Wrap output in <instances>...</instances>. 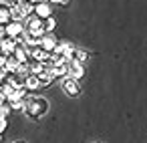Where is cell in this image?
Returning a JSON list of instances; mask_svg holds the SVG:
<instances>
[{
    "instance_id": "cell-1",
    "label": "cell",
    "mask_w": 147,
    "mask_h": 143,
    "mask_svg": "<svg viewBox=\"0 0 147 143\" xmlns=\"http://www.w3.org/2000/svg\"><path fill=\"white\" fill-rule=\"evenodd\" d=\"M22 113H24L28 119L38 121L40 117H45V115L49 113V101H47L45 97H30V99L26 101Z\"/></svg>"
},
{
    "instance_id": "cell-2",
    "label": "cell",
    "mask_w": 147,
    "mask_h": 143,
    "mask_svg": "<svg viewBox=\"0 0 147 143\" xmlns=\"http://www.w3.org/2000/svg\"><path fill=\"white\" fill-rule=\"evenodd\" d=\"M4 32H6V36H12V38H16V42L20 40H24V24L22 22H16V20H10L8 24H4Z\"/></svg>"
},
{
    "instance_id": "cell-3",
    "label": "cell",
    "mask_w": 147,
    "mask_h": 143,
    "mask_svg": "<svg viewBox=\"0 0 147 143\" xmlns=\"http://www.w3.org/2000/svg\"><path fill=\"white\" fill-rule=\"evenodd\" d=\"M63 91H65L69 97H79V95H81V85H79V81H77V79L67 77V79H65V83H63Z\"/></svg>"
},
{
    "instance_id": "cell-4",
    "label": "cell",
    "mask_w": 147,
    "mask_h": 143,
    "mask_svg": "<svg viewBox=\"0 0 147 143\" xmlns=\"http://www.w3.org/2000/svg\"><path fill=\"white\" fill-rule=\"evenodd\" d=\"M67 61H77V63H87L89 61V53L87 51H83V49H75V47H71L69 51H67Z\"/></svg>"
},
{
    "instance_id": "cell-5",
    "label": "cell",
    "mask_w": 147,
    "mask_h": 143,
    "mask_svg": "<svg viewBox=\"0 0 147 143\" xmlns=\"http://www.w3.org/2000/svg\"><path fill=\"white\" fill-rule=\"evenodd\" d=\"M69 63V77L71 79H83V75H85V67H83V63H77V61H67Z\"/></svg>"
},
{
    "instance_id": "cell-6",
    "label": "cell",
    "mask_w": 147,
    "mask_h": 143,
    "mask_svg": "<svg viewBox=\"0 0 147 143\" xmlns=\"http://www.w3.org/2000/svg\"><path fill=\"white\" fill-rule=\"evenodd\" d=\"M40 49H45L47 53H53L57 49V38L51 32H45V36L40 38Z\"/></svg>"
},
{
    "instance_id": "cell-7",
    "label": "cell",
    "mask_w": 147,
    "mask_h": 143,
    "mask_svg": "<svg viewBox=\"0 0 147 143\" xmlns=\"http://www.w3.org/2000/svg\"><path fill=\"white\" fill-rule=\"evenodd\" d=\"M30 59L38 61V63H53V61H51V53H47V51H45V49H40V47L32 49V55H30Z\"/></svg>"
},
{
    "instance_id": "cell-8",
    "label": "cell",
    "mask_w": 147,
    "mask_h": 143,
    "mask_svg": "<svg viewBox=\"0 0 147 143\" xmlns=\"http://www.w3.org/2000/svg\"><path fill=\"white\" fill-rule=\"evenodd\" d=\"M14 45H16V38H12V36H4L2 40H0V53L6 57L8 53L14 51Z\"/></svg>"
},
{
    "instance_id": "cell-9",
    "label": "cell",
    "mask_w": 147,
    "mask_h": 143,
    "mask_svg": "<svg viewBox=\"0 0 147 143\" xmlns=\"http://www.w3.org/2000/svg\"><path fill=\"white\" fill-rule=\"evenodd\" d=\"M34 14L38 16V18H49V16H53V8L47 4V2H40V4H36L34 6Z\"/></svg>"
},
{
    "instance_id": "cell-10",
    "label": "cell",
    "mask_w": 147,
    "mask_h": 143,
    "mask_svg": "<svg viewBox=\"0 0 147 143\" xmlns=\"http://www.w3.org/2000/svg\"><path fill=\"white\" fill-rule=\"evenodd\" d=\"M18 65H20V61L16 59V55H14V53H8V55L4 57V67H6V71H8V73H14Z\"/></svg>"
},
{
    "instance_id": "cell-11",
    "label": "cell",
    "mask_w": 147,
    "mask_h": 143,
    "mask_svg": "<svg viewBox=\"0 0 147 143\" xmlns=\"http://www.w3.org/2000/svg\"><path fill=\"white\" fill-rule=\"evenodd\" d=\"M69 73V63H59V65H53V75L55 77H65Z\"/></svg>"
},
{
    "instance_id": "cell-12",
    "label": "cell",
    "mask_w": 147,
    "mask_h": 143,
    "mask_svg": "<svg viewBox=\"0 0 147 143\" xmlns=\"http://www.w3.org/2000/svg\"><path fill=\"white\" fill-rule=\"evenodd\" d=\"M24 87L28 89V91H34V89H38V77L36 75H26V79H24Z\"/></svg>"
},
{
    "instance_id": "cell-13",
    "label": "cell",
    "mask_w": 147,
    "mask_h": 143,
    "mask_svg": "<svg viewBox=\"0 0 147 143\" xmlns=\"http://www.w3.org/2000/svg\"><path fill=\"white\" fill-rule=\"evenodd\" d=\"M55 28H57V18L55 16H49V18L42 20V30L45 32H53Z\"/></svg>"
},
{
    "instance_id": "cell-14",
    "label": "cell",
    "mask_w": 147,
    "mask_h": 143,
    "mask_svg": "<svg viewBox=\"0 0 147 143\" xmlns=\"http://www.w3.org/2000/svg\"><path fill=\"white\" fill-rule=\"evenodd\" d=\"M8 22H10V8L2 4V6H0V24L4 26V24H8Z\"/></svg>"
},
{
    "instance_id": "cell-15",
    "label": "cell",
    "mask_w": 147,
    "mask_h": 143,
    "mask_svg": "<svg viewBox=\"0 0 147 143\" xmlns=\"http://www.w3.org/2000/svg\"><path fill=\"white\" fill-rule=\"evenodd\" d=\"M10 20H16V22H22V20H24V14L20 12L18 6H12V8H10Z\"/></svg>"
},
{
    "instance_id": "cell-16",
    "label": "cell",
    "mask_w": 147,
    "mask_h": 143,
    "mask_svg": "<svg viewBox=\"0 0 147 143\" xmlns=\"http://www.w3.org/2000/svg\"><path fill=\"white\" fill-rule=\"evenodd\" d=\"M14 73H18V75H22V77H26V75H30V63L26 61V63H20L18 67H16V71Z\"/></svg>"
},
{
    "instance_id": "cell-17",
    "label": "cell",
    "mask_w": 147,
    "mask_h": 143,
    "mask_svg": "<svg viewBox=\"0 0 147 143\" xmlns=\"http://www.w3.org/2000/svg\"><path fill=\"white\" fill-rule=\"evenodd\" d=\"M6 81H8V71L4 65H0V85H4Z\"/></svg>"
},
{
    "instance_id": "cell-18",
    "label": "cell",
    "mask_w": 147,
    "mask_h": 143,
    "mask_svg": "<svg viewBox=\"0 0 147 143\" xmlns=\"http://www.w3.org/2000/svg\"><path fill=\"white\" fill-rule=\"evenodd\" d=\"M8 127V119H0V133H4Z\"/></svg>"
},
{
    "instance_id": "cell-19",
    "label": "cell",
    "mask_w": 147,
    "mask_h": 143,
    "mask_svg": "<svg viewBox=\"0 0 147 143\" xmlns=\"http://www.w3.org/2000/svg\"><path fill=\"white\" fill-rule=\"evenodd\" d=\"M4 36H6V32H4V26H2V24H0V40H2Z\"/></svg>"
},
{
    "instance_id": "cell-20",
    "label": "cell",
    "mask_w": 147,
    "mask_h": 143,
    "mask_svg": "<svg viewBox=\"0 0 147 143\" xmlns=\"http://www.w3.org/2000/svg\"><path fill=\"white\" fill-rule=\"evenodd\" d=\"M51 2H57V4H69V0H51Z\"/></svg>"
},
{
    "instance_id": "cell-21",
    "label": "cell",
    "mask_w": 147,
    "mask_h": 143,
    "mask_svg": "<svg viewBox=\"0 0 147 143\" xmlns=\"http://www.w3.org/2000/svg\"><path fill=\"white\" fill-rule=\"evenodd\" d=\"M28 2H30L32 6H36V4H40V2H42V0H28Z\"/></svg>"
},
{
    "instance_id": "cell-22",
    "label": "cell",
    "mask_w": 147,
    "mask_h": 143,
    "mask_svg": "<svg viewBox=\"0 0 147 143\" xmlns=\"http://www.w3.org/2000/svg\"><path fill=\"white\" fill-rule=\"evenodd\" d=\"M2 99H4V97H2V91H0V103H2Z\"/></svg>"
},
{
    "instance_id": "cell-23",
    "label": "cell",
    "mask_w": 147,
    "mask_h": 143,
    "mask_svg": "<svg viewBox=\"0 0 147 143\" xmlns=\"http://www.w3.org/2000/svg\"><path fill=\"white\" fill-rule=\"evenodd\" d=\"M2 4H4V0H0V6H2Z\"/></svg>"
},
{
    "instance_id": "cell-24",
    "label": "cell",
    "mask_w": 147,
    "mask_h": 143,
    "mask_svg": "<svg viewBox=\"0 0 147 143\" xmlns=\"http://www.w3.org/2000/svg\"><path fill=\"white\" fill-rule=\"evenodd\" d=\"M42 2H47V0H42Z\"/></svg>"
},
{
    "instance_id": "cell-25",
    "label": "cell",
    "mask_w": 147,
    "mask_h": 143,
    "mask_svg": "<svg viewBox=\"0 0 147 143\" xmlns=\"http://www.w3.org/2000/svg\"><path fill=\"white\" fill-rule=\"evenodd\" d=\"M0 143H2V139H0Z\"/></svg>"
},
{
    "instance_id": "cell-26",
    "label": "cell",
    "mask_w": 147,
    "mask_h": 143,
    "mask_svg": "<svg viewBox=\"0 0 147 143\" xmlns=\"http://www.w3.org/2000/svg\"><path fill=\"white\" fill-rule=\"evenodd\" d=\"M16 143H20V141H16Z\"/></svg>"
}]
</instances>
